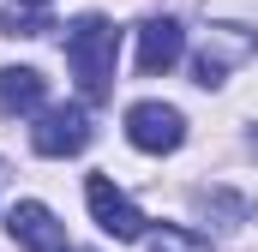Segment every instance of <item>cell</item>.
Listing matches in <instances>:
<instances>
[{"label":"cell","instance_id":"cell-8","mask_svg":"<svg viewBox=\"0 0 258 252\" xmlns=\"http://www.w3.org/2000/svg\"><path fill=\"white\" fill-rule=\"evenodd\" d=\"M144 240H150L156 252H192V234H174V228H150Z\"/></svg>","mask_w":258,"mask_h":252},{"label":"cell","instance_id":"cell-6","mask_svg":"<svg viewBox=\"0 0 258 252\" xmlns=\"http://www.w3.org/2000/svg\"><path fill=\"white\" fill-rule=\"evenodd\" d=\"M180 54H186V30H180L174 18H150V24H138V72H144V78L168 72Z\"/></svg>","mask_w":258,"mask_h":252},{"label":"cell","instance_id":"cell-2","mask_svg":"<svg viewBox=\"0 0 258 252\" xmlns=\"http://www.w3.org/2000/svg\"><path fill=\"white\" fill-rule=\"evenodd\" d=\"M84 198H90V216H96L102 234H114V240H144V234H150V228H144V210H138L108 174H90V180H84Z\"/></svg>","mask_w":258,"mask_h":252},{"label":"cell","instance_id":"cell-1","mask_svg":"<svg viewBox=\"0 0 258 252\" xmlns=\"http://www.w3.org/2000/svg\"><path fill=\"white\" fill-rule=\"evenodd\" d=\"M114 60H120V30H114L108 18L84 12V18L66 30V66H72V78H78V90H84L90 102L114 90Z\"/></svg>","mask_w":258,"mask_h":252},{"label":"cell","instance_id":"cell-9","mask_svg":"<svg viewBox=\"0 0 258 252\" xmlns=\"http://www.w3.org/2000/svg\"><path fill=\"white\" fill-rule=\"evenodd\" d=\"M18 6H48V0H18Z\"/></svg>","mask_w":258,"mask_h":252},{"label":"cell","instance_id":"cell-4","mask_svg":"<svg viewBox=\"0 0 258 252\" xmlns=\"http://www.w3.org/2000/svg\"><path fill=\"white\" fill-rule=\"evenodd\" d=\"M84 144H90V114H84L78 102L48 108L42 120L30 126V150H36V156H78Z\"/></svg>","mask_w":258,"mask_h":252},{"label":"cell","instance_id":"cell-10","mask_svg":"<svg viewBox=\"0 0 258 252\" xmlns=\"http://www.w3.org/2000/svg\"><path fill=\"white\" fill-rule=\"evenodd\" d=\"M252 150H258V138H252Z\"/></svg>","mask_w":258,"mask_h":252},{"label":"cell","instance_id":"cell-3","mask_svg":"<svg viewBox=\"0 0 258 252\" xmlns=\"http://www.w3.org/2000/svg\"><path fill=\"white\" fill-rule=\"evenodd\" d=\"M126 138L144 156H168V150L186 144V120H180V108H168V102H132L126 108Z\"/></svg>","mask_w":258,"mask_h":252},{"label":"cell","instance_id":"cell-7","mask_svg":"<svg viewBox=\"0 0 258 252\" xmlns=\"http://www.w3.org/2000/svg\"><path fill=\"white\" fill-rule=\"evenodd\" d=\"M42 96H48V78L36 66H6L0 72V114H30V108H42Z\"/></svg>","mask_w":258,"mask_h":252},{"label":"cell","instance_id":"cell-5","mask_svg":"<svg viewBox=\"0 0 258 252\" xmlns=\"http://www.w3.org/2000/svg\"><path fill=\"white\" fill-rule=\"evenodd\" d=\"M6 234L24 252H66V222H54V210L36 204V198H24V204L6 210Z\"/></svg>","mask_w":258,"mask_h":252}]
</instances>
